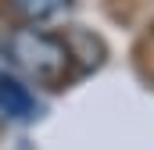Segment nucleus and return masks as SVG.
<instances>
[{"label":"nucleus","mask_w":154,"mask_h":150,"mask_svg":"<svg viewBox=\"0 0 154 150\" xmlns=\"http://www.w3.org/2000/svg\"><path fill=\"white\" fill-rule=\"evenodd\" d=\"M7 54L36 86H47V89H61L75 72V61H72L65 36H54L39 25L14 29L7 39Z\"/></svg>","instance_id":"1"},{"label":"nucleus","mask_w":154,"mask_h":150,"mask_svg":"<svg viewBox=\"0 0 154 150\" xmlns=\"http://www.w3.org/2000/svg\"><path fill=\"white\" fill-rule=\"evenodd\" d=\"M32 114H36V97L25 86V79H18L11 68H0V118L29 122Z\"/></svg>","instance_id":"2"},{"label":"nucleus","mask_w":154,"mask_h":150,"mask_svg":"<svg viewBox=\"0 0 154 150\" xmlns=\"http://www.w3.org/2000/svg\"><path fill=\"white\" fill-rule=\"evenodd\" d=\"M68 7H72V0H7V11L22 25H39V29L47 22H57Z\"/></svg>","instance_id":"3"}]
</instances>
